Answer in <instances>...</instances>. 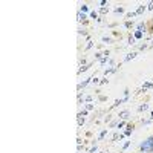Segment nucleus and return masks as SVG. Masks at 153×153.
<instances>
[{
	"instance_id": "f257e3e1",
	"label": "nucleus",
	"mask_w": 153,
	"mask_h": 153,
	"mask_svg": "<svg viewBox=\"0 0 153 153\" xmlns=\"http://www.w3.org/2000/svg\"><path fill=\"white\" fill-rule=\"evenodd\" d=\"M139 149H141V152H143V153H152V152H153V136L147 138L144 143H141Z\"/></svg>"
},
{
	"instance_id": "f03ea898",
	"label": "nucleus",
	"mask_w": 153,
	"mask_h": 153,
	"mask_svg": "<svg viewBox=\"0 0 153 153\" xmlns=\"http://www.w3.org/2000/svg\"><path fill=\"white\" fill-rule=\"evenodd\" d=\"M127 117H129V112H127V110H124V112L120 113V118H121V120H126Z\"/></svg>"
},
{
	"instance_id": "7ed1b4c3",
	"label": "nucleus",
	"mask_w": 153,
	"mask_h": 153,
	"mask_svg": "<svg viewBox=\"0 0 153 153\" xmlns=\"http://www.w3.org/2000/svg\"><path fill=\"white\" fill-rule=\"evenodd\" d=\"M135 57H136V52H132V54H129V55L126 57V61H129L130 58H135Z\"/></svg>"
},
{
	"instance_id": "20e7f679",
	"label": "nucleus",
	"mask_w": 153,
	"mask_h": 153,
	"mask_svg": "<svg viewBox=\"0 0 153 153\" xmlns=\"http://www.w3.org/2000/svg\"><path fill=\"white\" fill-rule=\"evenodd\" d=\"M147 109H149V106H147V104H143V106H139V107H138V110H139V112L147 110Z\"/></svg>"
},
{
	"instance_id": "39448f33",
	"label": "nucleus",
	"mask_w": 153,
	"mask_h": 153,
	"mask_svg": "<svg viewBox=\"0 0 153 153\" xmlns=\"http://www.w3.org/2000/svg\"><path fill=\"white\" fill-rule=\"evenodd\" d=\"M141 37H143V32L141 31H136L135 32V38H141Z\"/></svg>"
},
{
	"instance_id": "423d86ee",
	"label": "nucleus",
	"mask_w": 153,
	"mask_h": 153,
	"mask_svg": "<svg viewBox=\"0 0 153 153\" xmlns=\"http://www.w3.org/2000/svg\"><path fill=\"white\" fill-rule=\"evenodd\" d=\"M83 19H86V16H84V14H81V12H80V14H78V20H83Z\"/></svg>"
},
{
	"instance_id": "0eeeda50",
	"label": "nucleus",
	"mask_w": 153,
	"mask_h": 153,
	"mask_svg": "<svg viewBox=\"0 0 153 153\" xmlns=\"http://www.w3.org/2000/svg\"><path fill=\"white\" fill-rule=\"evenodd\" d=\"M81 11H83V12H86V11H87V6H86V5H83V8H81Z\"/></svg>"
},
{
	"instance_id": "6e6552de",
	"label": "nucleus",
	"mask_w": 153,
	"mask_h": 153,
	"mask_svg": "<svg viewBox=\"0 0 153 153\" xmlns=\"http://www.w3.org/2000/svg\"><path fill=\"white\" fill-rule=\"evenodd\" d=\"M149 9H153V2H150V3H149Z\"/></svg>"
},
{
	"instance_id": "1a4fd4ad",
	"label": "nucleus",
	"mask_w": 153,
	"mask_h": 153,
	"mask_svg": "<svg viewBox=\"0 0 153 153\" xmlns=\"http://www.w3.org/2000/svg\"><path fill=\"white\" fill-rule=\"evenodd\" d=\"M152 120H153V112H152Z\"/></svg>"
},
{
	"instance_id": "9d476101",
	"label": "nucleus",
	"mask_w": 153,
	"mask_h": 153,
	"mask_svg": "<svg viewBox=\"0 0 153 153\" xmlns=\"http://www.w3.org/2000/svg\"><path fill=\"white\" fill-rule=\"evenodd\" d=\"M141 153H143V152H141Z\"/></svg>"
}]
</instances>
